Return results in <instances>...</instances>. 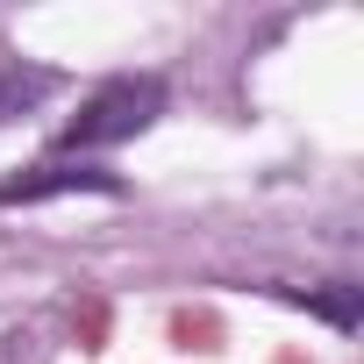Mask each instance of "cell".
<instances>
[{
    "label": "cell",
    "instance_id": "cell-1",
    "mask_svg": "<svg viewBox=\"0 0 364 364\" xmlns=\"http://www.w3.org/2000/svg\"><path fill=\"white\" fill-rule=\"evenodd\" d=\"M157 114H164V79H157V72H122V79H107V86H93V93L79 100V114L65 122L58 150H65V157L114 150V143L143 136Z\"/></svg>",
    "mask_w": 364,
    "mask_h": 364
},
{
    "label": "cell",
    "instance_id": "cell-2",
    "mask_svg": "<svg viewBox=\"0 0 364 364\" xmlns=\"http://www.w3.org/2000/svg\"><path fill=\"white\" fill-rule=\"evenodd\" d=\"M65 193H122V171L93 164V157H43V164H22L0 178V208H36V200H65Z\"/></svg>",
    "mask_w": 364,
    "mask_h": 364
},
{
    "label": "cell",
    "instance_id": "cell-3",
    "mask_svg": "<svg viewBox=\"0 0 364 364\" xmlns=\"http://www.w3.org/2000/svg\"><path fill=\"white\" fill-rule=\"evenodd\" d=\"M293 307H307V314H321V321H336L343 336L364 321V286H321V293H286Z\"/></svg>",
    "mask_w": 364,
    "mask_h": 364
},
{
    "label": "cell",
    "instance_id": "cell-4",
    "mask_svg": "<svg viewBox=\"0 0 364 364\" xmlns=\"http://www.w3.org/2000/svg\"><path fill=\"white\" fill-rule=\"evenodd\" d=\"M50 86H58V72H22V65L0 72V122H8V114H29Z\"/></svg>",
    "mask_w": 364,
    "mask_h": 364
}]
</instances>
